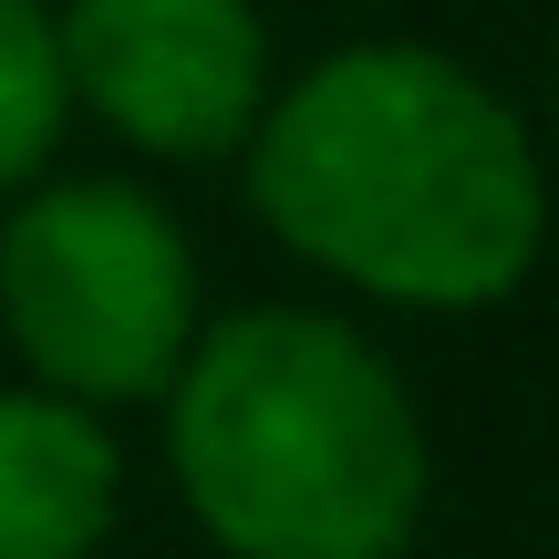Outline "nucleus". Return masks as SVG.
<instances>
[{"label": "nucleus", "instance_id": "39448f33", "mask_svg": "<svg viewBox=\"0 0 559 559\" xmlns=\"http://www.w3.org/2000/svg\"><path fill=\"white\" fill-rule=\"evenodd\" d=\"M124 519V445L94 404L0 383V559H94Z\"/></svg>", "mask_w": 559, "mask_h": 559}, {"label": "nucleus", "instance_id": "f257e3e1", "mask_svg": "<svg viewBox=\"0 0 559 559\" xmlns=\"http://www.w3.org/2000/svg\"><path fill=\"white\" fill-rule=\"evenodd\" d=\"M239 177L300 270L425 321L519 300L549 239L528 115L436 41H332L270 83Z\"/></svg>", "mask_w": 559, "mask_h": 559}, {"label": "nucleus", "instance_id": "f03ea898", "mask_svg": "<svg viewBox=\"0 0 559 559\" xmlns=\"http://www.w3.org/2000/svg\"><path fill=\"white\" fill-rule=\"evenodd\" d=\"M166 466L228 559H404L436 445L394 353L342 311L260 300L187 342L166 383Z\"/></svg>", "mask_w": 559, "mask_h": 559}, {"label": "nucleus", "instance_id": "423d86ee", "mask_svg": "<svg viewBox=\"0 0 559 559\" xmlns=\"http://www.w3.org/2000/svg\"><path fill=\"white\" fill-rule=\"evenodd\" d=\"M73 124L62 104V52H52V0H0V198L52 177V145Z\"/></svg>", "mask_w": 559, "mask_h": 559}, {"label": "nucleus", "instance_id": "7ed1b4c3", "mask_svg": "<svg viewBox=\"0 0 559 559\" xmlns=\"http://www.w3.org/2000/svg\"><path fill=\"white\" fill-rule=\"evenodd\" d=\"M0 332L41 394L94 415L156 404L207 332L177 207L135 177H32L0 218Z\"/></svg>", "mask_w": 559, "mask_h": 559}, {"label": "nucleus", "instance_id": "20e7f679", "mask_svg": "<svg viewBox=\"0 0 559 559\" xmlns=\"http://www.w3.org/2000/svg\"><path fill=\"white\" fill-rule=\"evenodd\" d=\"M62 104L94 115L145 166H218L270 104L260 0H62Z\"/></svg>", "mask_w": 559, "mask_h": 559}]
</instances>
